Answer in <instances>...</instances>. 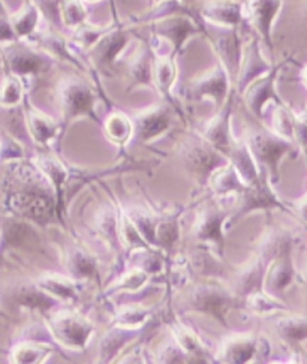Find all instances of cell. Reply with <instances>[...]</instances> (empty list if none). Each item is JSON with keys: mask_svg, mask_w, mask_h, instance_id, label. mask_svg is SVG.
Listing matches in <instances>:
<instances>
[{"mask_svg": "<svg viewBox=\"0 0 307 364\" xmlns=\"http://www.w3.org/2000/svg\"><path fill=\"white\" fill-rule=\"evenodd\" d=\"M286 63L288 60H282L281 63L273 65L267 74L254 80L240 93L243 96L246 107L257 119L262 120L265 117V113H267V109L273 104L284 102L281 95L277 92V80Z\"/></svg>", "mask_w": 307, "mask_h": 364, "instance_id": "obj_11", "label": "cell"}, {"mask_svg": "<svg viewBox=\"0 0 307 364\" xmlns=\"http://www.w3.org/2000/svg\"><path fill=\"white\" fill-rule=\"evenodd\" d=\"M170 331H171L173 339L188 354L189 360L198 358V361H204L203 358L207 357V346L204 345L197 331L190 328L189 326H186L185 323H181L178 319L171 321Z\"/></svg>", "mask_w": 307, "mask_h": 364, "instance_id": "obj_33", "label": "cell"}, {"mask_svg": "<svg viewBox=\"0 0 307 364\" xmlns=\"http://www.w3.org/2000/svg\"><path fill=\"white\" fill-rule=\"evenodd\" d=\"M41 18H43V16H41V12L38 6L33 4V0H26L18 11L9 14L12 29L16 32V36L23 41L31 38L33 33L39 31Z\"/></svg>", "mask_w": 307, "mask_h": 364, "instance_id": "obj_36", "label": "cell"}, {"mask_svg": "<svg viewBox=\"0 0 307 364\" xmlns=\"http://www.w3.org/2000/svg\"><path fill=\"white\" fill-rule=\"evenodd\" d=\"M231 86L232 81L228 73L217 62L210 71L190 80L186 87V93L189 100L210 101L216 107V109H219L232 95Z\"/></svg>", "mask_w": 307, "mask_h": 364, "instance_id": "obj_12", "label": "cell"}, {"mask_svg": "<svg viewBox=\"0 0 307 364\" xmlns=\"http://www.w3.org/2000/svg\"><path fill=\"white\" fill-rule=\"evenodd\" d=\"M219 33L216 36L205 35L212 42V47L217 55V62L225 68L232 84L235 82L237 77H239L240 65L243 60L244 53V41L239 29H222V27H216Z\"/></svg>", "mask_w": 307, "mask_h": 364, "instance_id": "obj_15", "label": "cell"}, {"mask_svg": "<svg viewBox=\"0 0 307 364\" xmlns=\"http://www.w3.org/2000/svg\"><path fill=\"white\" fill-rule=\"evenodd\" d=\"M289 207L292 210V213H296L307 225V192L303 195L301 198L292 203Z\"/></svg>", "mask_w": 307, "mask_h": 364, "instance_id": "obj_55", "label": "cell"}, {"mask_svg": "<svg viewBox=\"0 0 307 364\" xmlns=\"http://www.w3.org/2000/svg\"><path fill=\"white\" fill-rule=\"evenodd\" d=\"M246 143L257 164L262 171L269 174L273 185L281 180V165L284 159L291 155L296 156L298 153L294 143L267 128L249 131Z\"/></svg>", "mask_w": 307, "mask_h": 364, "instance_id": "obj_2", "label": "cell"}, {"mask_svg": "<svg viewBox=\"0 0 307 364\" xmlns=\"http://www.w3.org/2000/svg\"><path fill=\"white\" fill-rule=\"evenodd\" d=\"M301 82H303V86L307 90V65L301 69ZM306 111H307V108H306Z\"/></svg>", "mask_w": 307, "mask_h": 364, "instance_id": "obj_56", "label": "cell"}, {"mask_svg": "<svg viewBox=\"0 0 307 364\" xmlns=\"http://www.w3.org/2000/svg\"><path fill=\"white\" fill-rule=\"evenodd\" d=\"M126 69L132 87H153V51L149 44L131 54Z\"/></svg>", "mask_w": 307, "mask_h": 364, "instance_id": "obj_31", "label": "cell"}, {"mask_svg": "<svg viewBox=\"0 0 307 364\" xmlns=\"http://www.w3.org/2000/svg\"><path fill=\"white\" fill-rule=\"evenodd\" d=\"M193 2H195V0H181V4H185L188 6H190Z\"/></svg>", "mask_w": 307, "mask_h": 364, "instance_id": "obj_59", "label": "cell"}, {"mask_svg": "<svg viewBox=\"0 0 307 364\" xmlns=\"http://www.w3.org/2000/svg\"><path fill=\"white\" fill-rule=\"evenodd\" d=\"M180 239V213L163 215L158 218L155 240L158 250H171Z\"/></svg>", "mask_w": 307, "mask_h": 364, "instance_id": "obj_43", "label": "cell"}, {"mask_svg": "<svg viewBox=\"0 0 307 364\" xmlns=\"http://www.w3.org/2000/svg\"><path fill=\"white\" fill-rule=\"evenodd\" d=\"M225 158L228 159V162L234 165L235 170L239 171L240 177L243 178L246 185L254 183V181L258 180V177L261 176L262 170L257 164L255 158L252 156V153H250L246 139L234 138V141L230 150L227 151Z\"/></svg>", "mask_w": 307, "mask_h": 364, "instance_id": "obj_29", "label": "cell"}, {"mask_svg": "<svg viewBox=\"0 0 307 364\" xmlns=\"http://www.w3.org/2000/svg\"><path fill=\"white\" fill-rule=\"evenodd\" d=\"M297 279V269L294 264V249L286 250L276 257L265 270L264 288L279 297V294L288 291Z\"/></svg>", "mask_w": 307, "mask_h": 364, "instance_id": "obj_22", "label": "cell"}, {"mask_svg": "<svg viewBox=\"0 0 307 364\" xmlns=\"http://www.w3.org/2000/svg\"><path fill=\"white\" fill-rule=\"evenodd\" d=\"M159 2H163V0H151V5H155V4H159Z\"/></svg>", "mask_w": 307, "mask_h": 364, "instance_id": "obj_61", "label": "cell"}, {"mask_svg": "<svg viewBox=\"0 0 307 364\" xmlns=\"http://www.w3.org/2000/svg\"><path fill=\"white\" fill-rule=\"evenodd\" d=\"M294 235L291 232L281 228H273L261 239L257 257L269 265L276 257L294 249Z\"/></svg>", "mask_w": 307, "mask_h": 364, "instance_id": "obj_34", "label": "cell"}, {"mask_svg": "<svg viewBox=\"0 0 307 364\" xmlns=\"http://www.w3.org/2000/svg\"><path fill=\"white\" fill-rule=\"evenodd\" d=\"M204 23L192 12H178L150 23V38L159 46L166 47L173 55L183 53L188 41L195 35L204 33Z\"/></svg>", "mask_w": 307, "mask_h": 364, "instance_id": "obj_5", "label": "cell"}, {"mask_svg": "<svg viewBox=\"0 0 307 364\" xmlns=\"http://www.w3.org/2000/svg\"><path fill=\"white\" fill-rule=\"evenodd\" d=\"M235 299L237 294L232 289L210 276L204 277L190 289L188 303L192 311L210 316L222 326L228 327L227 316L235 304Z\"/></svg>", "mask_w": 307, "mask_h": 364, "instance_id": "obj_7", "label": "cell"}, {"mask_svg": "<svg viewBox=\"0 0 307 364\" xmlns=\"http://www.w3.org/2000/svg\"><path fill=\"white\" fill-rule=\"evenodd\" d=\"M304 12H306V16H307V2H306V5H304Z\"/></svg>", "mask_w": 307, "mask_h": 364, "instance_id": "obj_62", "label": "cell"}, {"mask_svg": "<svg viewBox=\"0 0 307 364\" xmlns=\"http://www.w3.org/2000/svg\"><path fill=\"white\" fill-rule=\"evenodd\" d=\"M0 316H4V314H2V312H0Z\"/></svg>", "mask_w": 307, "mask_h": 364, "instance_id": "obj_63", "label": "cell"}, {"mask_svg": "<svg viewBox=\"0 0 307 364\" xmlns=\"http://www.w3.org/2000/svg\"><path fill=\"white\" fill-rule=\"evenodd\" d=\"M24 81L16 75L8 74L2 84H0V107L2 108H17L24 100Z\"/></svg>", "mask_w": 307, "mask_h": 364, "instance_id": "obj_48", "label": "cell"}, {"mask_svg": "<svg viewBox=\"0 0 307 364\" xmlns=\"http://www.w3.org/2000/svg\"><path fill=\"white\" fill-rule=\"evenodd\" d=\"M153 316V312L149 307H144L141 304L126 303L120 306L116 315L113 326H120L126 328H144Z\"/></svg>", "mask_w": 307, "mask_h": 364, "instance_id": "obj_44", "label": "cell"}, {"mask_svg": "<svg viewBox=\"0 0 307 364\" xmlns=\"http://www.w3.org/2000/svg\"><path fill=\"white\" fill-rule=\"evenodd\" d=\"M0 51H2L4 65L8 69V74L16 75L23 81L48 74L55 65L51 55L23 39L4 44Z\"/></svg>", "mask_w": 307, "mask_h": 364, "instance_id": "obj_6", "label": "cell"}, {"mask_svg": "<svg viewBox=\"0 0 307 364\" xmlns=\"http://www.w3.org/2000/svg\"><path fill=\"white\" fill-rule=\"evenodd\" d=\"M32 162L39 168L54 192L55 203H58V208L60 218L63 215V204H65V189L68 185V180L71 177V168H69L60 158L51 153H39L35 158H32Z\"/></svg>", "mask_w": 307, "mask_h": 364, "instance_id": "obj_21", "label": "cell"}, {"mask_svg": "<svg viewBox=\"0 0 307 364\" xmlns=\"http://www.w3.org/2000/svg\"><path fill=\"white\" fill-rule=\"evenodd\" d=\"M27 42H31L35 47L39 50H43L48 55L58 62H68L72 66L78 69H85L82 63L78 60L72 42H69L65 36H62L59 32H53V31H38L33 33L31 38L24 39Z\"/></svg>", "mask_w": 307, "mask_h": 364, "instance_id": "obj_24", "label": "cell"}, {"mask_svg": "<svg viewBox=\"0 0 307 364\" xmlns=\"http://www.w3.org/2000/svg\"><path fill=\"white\" fill-rule=\"evenodd\" d=\"M14 300H16L23 309L32 311V312H41L43 315L48 314L50 311L59 307L60 301L53 299L51 296L41 289L38 284L32 282H26L17 287L16 294H14Z\"/></svg>", "mask_w": 307, "mask_h": 364, "instance_id": "obj_30", "label": "cell"}, {"mask_svg": "<svg viewBox=\"0 0 307 364\" xmlns=\"http://www.w3.org/2000/svg\"><path fill=\"white\" fill-rule=\"evenodd\" d=\"M66 273L78 282L97 277V261L93 254L80 245H69L63 252Z\"/></svg>", "mask_w": 307, "mask_h": 364, "instance_id": "obj_26", "label": "cell"}, {"mask_svg": "<svg viewBox=\"0 0 307 364\" xmlns=\"http://www.w3.org/2000/svg\"><path fill=\"white\" fill-rule=\"evenodd\" d=\"M116 21H113L108 26H97V24H89L87 21L85 24H81L77 27L72 35V46L82 50V51H89L97 41H99L111 27L114 26Z\"/></svg>", "mask_w": 307, "mask_h": 364, "instance_id": "obj_49", "label": "cell"}, {"mask_svg": "<svg viewBox=\"0 0 307 364\" xmlns=\"http://www.w3.org/2000/svg\"><path fill=\"white\" fill-rule=\"evenodd\" d=\"M265 270H267V264L257 255L250 259L242 272L235 276V294L240 297H246L247 294L254 292L257 289L264 288V279Z\"/></svg>", "mask_w": 307, "mask_h": 364, "instance_id": "obj_35", "label": "cell"}, {"mask_svg": "<svg viewBox=\"0 0 307 364\" xmlns=\"http://www.w3.org/2000/svg\"><path fill=\"white\" fill-rule=\"evenodd\" d=\"M44 318L50 338L59 346L72 351H85L95 334L93 323L80 311L55 307Z\"/></svg>", "mask_w": 307, "mask_h": 364, "instance_id": "obj_3", "label": "cell"}, {"mask_svg": "<svg viewBox=\"0 0 307 364\" xmlns=\"http://www.w3.org/2000/svg\"><path fill=\"white\" fill-rule=\"evenodd\" d=\"M129 262L131 267L141 269L150 276L163 272V261L159 255V250L150 246L129 250Z\"/></svg>", "mask_w": 307, "mask_h": 364, "instance_id": "obj_46", "label": "cell"}, {"mask_svg": "<svg viewBox=\"0 0 307 364\" xmlns=\"http://www.w3.org/2000/svg\"><path fill=\"white\" fill-rule=\"evenodd\" d=\"M156 361H159V363H188L190 360L183 349H181L177 345V342L173 339L171 343H166L159 349Z\"/></svg>", "mask_w": 307, "mask_h": 364, "instance_id": "obj_54", "label": "cell"}, {"mask_svg": "<svg viewBox=\"0 0 307 364\" xmlns=\"http://www.w3.org/2000/svg\"><path fill=\"white\" fill-rule=\"evenodd\" d=\"M102 129L109 143L123 147L134 136V122L122 111H113L102 122Z\"/></svg>", "mask_w": 307, "mask_h": 364, "instance_id": "obj_39", "label": "cell"}, {"mask_svg": "<svg viewBox=\"0 0 307 364\" xmlns=\"http://www.w3.org/2000/svg\"><path fill=\"white\" fill-rule=\"evenodd\" d=\"M150 274L138 267H131L123 272L116 281L109 285L107 294L114 296L116 292H138L146 288Z\"/></svg>", "mask_w": 307, "mask_h": 364, "instance_id": "obj_45", "label": "cell"}, {"mask_svg": "<svg viewBox=\"0 0 307 364\" xmlns=\"http://www.w3.org/2000/svg\"><path fill=\"white\" fill-rule=\"evenodd\" d=\"M0 149H2V146H0Z\"/></svg>", "mask_w": 307, "mask_h": 364, "instance_id": "obj_64", "label": "cell"}, {"mask_svg": "<svg viewBox=\"0 0 307 364\" xmlns=\"http://www.w3.org/2000/svg\"><path fill=\"white\" fill-rule=\"evenodd\" d=\"M33 4L51 26L60 24V0H33Z\"/></svg>", "mask_w": 307, "mask_h": 364, "instance_id": "obj_53", "label": "cell"}, {"mask_svg": "<svg viewBox=\"0 0 307 364\" xmlns=\"http://www.w3.org/2000/svg\"><path fill=\"white\" fill-rule=\"evenodd\" d=\"M4 65V59H2V51H0V68Z\"/></svg>", "mask_w": 307, "mask_h": 364, "instance_id": "obj_60", "label": "cell"}, {"mask_svg": "<svg viewBox=\"0 0 307 364\" xmlns=\"http://www.w3.org/2000/svg\"><path fill=\"white\" fill-rule=\"evenodd\" d=\"M232 101L234 93L228 97V101L217 109L216 116L201 124L200 131L197 132L207 143H210L216 150H219L223 156L227 155V151L230 150L235 138L231 132Z\"/></svg>", "mask_w": 307, "mask_h": 364, "instance_id": "obj_19", "label": "cell"}, {"mask_svg": "<svg viewBox=\"0 0 307 364\" xmlns=\"http://www.w3.org/2000/svg\"><path fill=\"white\" fill-rule=\"evenodd\" d=\"M87 21L86 4L81 0H60V24L75 31Z\"/></svg>", "mask_w": 307, "mask_h": 364, "instance_id": "obj_50", "label": "cell"}, {"mask_svg": "<svg viewBox=\"0 0 307 364\" xmlns=\"http://www.w3.org/2000/svg\"><path fill=\"white\" fill-rule=\"evenodd\" d=\"M6 210L16 218L45 227L60 219L53 191L45 189H11L5 201Z\"/></svg>", "mask_w": 307, "mask_h": 364, "instance_id": "obj_4", "label": "cell"}, {"mask_svg": "<svg viewBox=\"0 0 307 364\" xmlns=\"http://www.w3.org/2000/svg\"><path fill=\"white\" fill-rule=\"evenodd\" d=\"M54 96L63 128L81 117H89L101 123L96 114L97 93L85 78L78 75L62 77L55 82Z\"/></svg>", "mask_w": 307, "mask_h": 364, "instance_id": "obj_1", "label": "cell"}, {"mask_svg": "<svg viewBox=\"0 0 307 364\" xmlns=\"http://www.w3.org/2000/svg\"><path fill=\"white\" fill-rule=\"evenodd\" d=\"M243 5L246 23L252 26L258 39L273 54V31L284 0H243Z\"/></svg>", "mask_w": 307, "mask_h": 364, "instance_id": "obj_14", "label": "cell"}, {"mask_svg": "<svg viewBox=\"0 0 307 364\" xmlns=\"http://www.w3.org/2000/svg\"><path fill=\"white\" fill-rule=\"evenodd\" d=\"M119 240L120 245L128 250L149 246L123 208H119Z\"/></svg>", "mask_w": 307, "mask_h": 364, "instance_id": "obj_51", "label": "cell"}, {"mask_svg": "<svg viewBox=\"0 0 307 364\" xmlns=\"http://www.w3.org/2000/svg\"><path fill=\"white\" fill-rule=\"evenodd\" d=\"M180 155L188 171L203 185L207 183V178L217 166L228 162L219 150L207 143L198 134L181 143Z\"/></svg>", "mask_w": 307, "mask_h": 364, "instance_id": "obj_10", "label": "cell"}, {"mask_svg": "<svg viewBox=\"0 0 307 364\" xmlns=\"http://www.w3.org/2000/svg\"><path fill=\"white\" fill-rule=\"evenodd\" d=\"M243 300L247 309L257 315H273L288 311V306L265 288L247 294Z\"/></svg>", "mask_w": 307, "mask_h": 364, "instance_id": "obj_41", "label": "cell"}, {"mask_svg": "<svg viewBox=\"0 0 307 364\" xmlns=\"http://www.w3.org/2000/svg\"><path fill=\"white\" fill-rule=\"evenodd\" d=\"M109 5H111V9H113V16H114V21H119L116 20V0H108Z\"/></svg>", "mask_w": 307, "mask_h": 364, "instance_id": "obj_57", "label": "cell"}, {"mask_svg": "<svg viewBox=\"0 0 307 364\" xmlns=\"http://www.w3.org/2000/svg\"><path fill=\"white\" fill-rule=\"evenodd\" d=\"M292 143L297 146L298 151H303V155L307 161V111H304L301 114L296 113L294 131H292Z\"/></svg>", "mask_w": 307, "mask_h": 364, "instance_id": "obj_52", "label": "cell"}, {"mask_svg": "<svg viewBox=\"0 0 307 364\" xmlns=\"http://www.w3.org/2000/svg\"><path fill=\"white\" fill-rule=\"evenodd\" d=\"M24 122H26V129L32 141H35L38 146L47 147L55 139L59 138L60 132H63V124L60 120H55L54 117L45 114L44 111H41L35 107H32L27 100H24Z\"/></svg>", "mask_w": 307, "mask_h": 364, "instance_id": "obj_20", "label": "cell"}, {"mask_svg": "<svg viewBox=\"0 0 307 364\" xmlns=\"http://www.w3.org/2000/svg\"><path fill=\"white\" fill-rule=\"evenodd\" d=\"M139 333H141V328H126L120 326L111 327L99 342V361L109 363L117 358L123 349L138 338Z\"/></svg>", "mask_w": 307, "mask_h": 364, "instance_id": "obj_28", "label": "cell"}, {"mask_svg": "<svg viewBox=\"0 0 307 364\" xmlns=\"http://www.w3.org/2000/svg\"><path fill=\"white\" fill-rule=\"evenodd\" d=\"M124 213L128 215L131 222L138 230V232L141 234L143 239L150 247L156 249V240H155V230H156V223H158V215L149 212L147 208L138 207V205H131L128 208H123Z\"/></svg>", "mask_w": 307, "mask_h": 364, "instance_id": "obj_42", "label": "cell"}, {"mask_svg": "<svg viewBox=\"0 0 307 364\" xmlns=\"http://www.w3.org/2000/svg\"><path fill=\"white\" fill-rule=\"evenodd\" d=\"M239 198L240 205L235 212L239 218L254 212H259V210H265V212L267 210H281V212L292 215L291 207L279 198V195L274 191L273 181L265 171H261V176L254 183L246 185L243 192L239 193Z\"/></svg>", "mask_w": 307, "mask_h": 364, "instance_id": "obj_13", "label": "cell"}, {"mask_svg": "<svg viewBox=\"0 0 307 364\" xmlns=\"http://www.w3.org/2000/svg\"><path fill=\"white\" fill-rule=\"evenodd\" d=\"M274 330L284 342L300 346L307 342V316L281 315L274 321Z\"/></svg>", "mask_w": 307, "mask_h": 364, "instance_id": "obj_37", "label": "cell"}, {"mask_svg": "<svg viewBox=\"0 0 307 364\" xmlns=\"http://www.w3.org/2000/svg\"><path fill=\"white\" fill-rule=\"evenodd\" d=\"M205 185H208L212 192L219 195V197H227L230 193L239 195L246 188L243 178L231 162L217 166L210 177L207 178Z\"/></svg>", "mask_w": 307, "mask_h": 364, "instance_id": "obj_32", "label": "cell"}, {"mask_svg": "<svg viewBox=\"0 0 307 364\" xmlns=\"http://www.w3.org/2000/svg\"><path fill=\"white\" fill-rule=\"evenodd\" d=\"M132 122L134 136L141 144H149L166 131H170L173 124V111L168 105H153L138 113Z\"/></svg>", "mask_w": 307, "mask_h": 364, "instance_id": "obj_17", "label": "cell"}, {"mask_svg": "<svg viewBox=\"0 0 307 364\" xmlns=\"http://www.w3.org/2000/svg\"><path fill=\"white\" fill-rule=\"evenodd\" d=\"M231 213L216 203L200 207L193 222V237L222 258L225 249V223Z\"/></svg>", "mask_w": 307, "mask_h": 364, "instance_id": "obj_9", "label": "cell"}, {"mask_svg": "<svg viewBox=\"0 0 307 364\" xmlns=\"http://www.w3.org/2000/svg\"><path fill=\"white\" fill-rule=\"evenodd\" d=\"M93 227L97 235L111 247L114 249L120 245L119 240V210L114 207H102L99 212L96 213Z\"/></svg>", "mask_w": 307, "mask_h": 364, "instance_id": "obj_40", "label": "cell"}, {"mask_svg": "<svg viewBox=\"0 0 307 364\" xmlns=\"http://www.w3.org/2000/svg\"><path fill=\"white\" fill-rule=\"evenodd\" d=\"M264 341L255 333H232L219 345L217 358L220 363L246 364L259 354Z\"/></svg>", "mask_w": 307, "mask_h": 364, "instance_id": "obj_18", "label": "cell"}, {"mask_svg": "<svg viewBox=\"0 0 307 364\" xmlns=\"http://www.w3.org/2000/svg\"><path fill=\"white\" fill-rule=\"evenodd\" d=\"M197 16L204 24L222 29H239L246 23L243 0H204Z\"/></svg>", "mask_w": 307, "mask_h": 364, "instance_id": "obj_16", "label": "cell"}, {"mask_svg": "<svg viewBox=\"0 0 307 364\" xmlns=\"http://www.w3.org/2000/svg\"><path fill=\"white\" fill-rule=\"evenodd\" d=\"M271 66L273 63L265 59V55L262 54L261 41L258 39V36L250 39L249 44L244 46L239 77H237L234 82L237 86V92L242 93L254 80H257L264 74H267L271 69Z\"/></svg>", "mask_w": 307, "mask_h": 364, "instance_id": "obj_23", "label": "cell"}, {"mask_svg": "<svg viewBox=\"0 0 307 364\" xmlns=\"http://www.w3.org/2000/svg\"><path fill=\"white\" fill-rule=\"evenodd\" d=\"M134 36V26L131 23L123 24L116 21L114 26L86 51L93 68L104 75L113 74L122 54L131 44Z\"/></svg>", "mask_w": 307, "mask_h": 364, "instance_id": "obj_8", "label": "cell"}, {"mask_svg": "<svg viewBox=\"0 0 307 364\" xmlns=\"http://www.w3.org/2000/svg\"><path fill=\"white\" fill-rule=\"evenodd\" d=\"M54 353V346L44 341H31L17 343L11 349V361L18 364L44 363Z\"/></svg>", "mask_w": 307, "mask_h": 364, "instance_id": "obj_38", "label": "cell"}, {"mask_svg": "<svg viewBox=\"0 0 307 364\" xmlns=\"http://www.w3.org/2000/svg\"><path fill=\"white\" fill-rule=\"evenodd\" d=\"M81 2H85V4H99V2H102V0H81Z\"/></svg>", "mask_w": 307, "mask_h": 364, "instance_id": "obj_58", "label": "cell"}, {"mask_svg": "<svg viewBox=\"0 0 307 364\" xmlns=\"http://www.w3.org/2000/svg\"><path fill=\"white\" fill-rule=\"evenodd\" d=\"M176 59L177 58L171 53L153 51V87L159 92V95L171 107H176L173 97V89L177 81Z\"/></svg>", "mask_w": 307, "mask_h": 364, "instance_id": "obj_25", "label": "cell"}, {"mask_svg": "<svg viewBox=\"0 0 307 364\" xmlns=\"http://www.w3.org/2000/svg\"><path fill=\"white\" fill-rule=\"evenodd\" d=\"M41 289L58 301H75L81 294V282L75 281L69 274L47 272L39 274L35 281Z\"/></svg>", "mask_w": 307, "mask_h": 364, "instance_id": "obj_27", "label": "cell"}, {"mask_svg": "<svg viewBox=\"0 0 307 364\" xmlns=\"http://www.w3.org/2000/svg\"><path fill=\"white\" fill-rule=\"evenodd\" d=\"M270 113H271L270 129L274 134L292 141V131H294V120H296L294 111H292L285 102H281V104H273L270 108Z\"/></svg>", "mask_w": 307, "mask_h": 364, "instance_id": "obj_47", "label": "cell"}]
</instances>
